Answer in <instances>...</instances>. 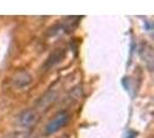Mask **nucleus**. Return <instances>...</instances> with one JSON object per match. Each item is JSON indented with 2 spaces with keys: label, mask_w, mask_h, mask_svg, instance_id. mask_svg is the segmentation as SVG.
Listing matches in <instances>:
<instances>
[{
  "label": "nucleus",
  "mask_w": 154,
  "mask_h": 138,
  "mask_svg": "<svg viewBox=\"0 0 154 138\" xmlns=\"http://www.w3.org/2000/svg\"><path fill=\"white\" fill-rule=\"evenodd\" d=\"M69 113L67 111H60L54 116V119H51L45 127V135H52L54 132L59 131L64 127L67 125L69 122Z\"/></svg>",
  "instance_id": "obj_1"
},
{
  "label": "nucleus",
  "mask_w": 154,
  "mask_h": 138,
  "mask_svg": "<svg viewBox=\"0 0 154 138\" xmlns=\"http://www.w3.org/2000/svg\"><path fill=\"white\" fill-rule=\"evenodd\" d=\"M2 138H16L15 134H8V135H5Z\"/></svg>",
  "instance_id": "obj_5"
},
{
  "label": "nucleus",
  "mask_w": 154,
  "mask_h": 138,
  "mask_svg": "<svg viewBox=\"0 0 154 138\" xmlns=\"http://www.w3.org/2000/svg\"><path fill=\"white\" fill-rule=\"evenodd\" d=\"M39 116L34 109H26L19 116V125L23 129H31L36 123L38 122Z\"/></svg>",
  "instance_id": "obj_2"
},
{
  "label": "nucleus",
  "mask_w": 154,
  "mask_h": 138,
  "mask_svg": "<svg viewBox=\"0 0 154 138\" xmlns=\"http://www.w3.org/2000/svg\"><path fill=\"white\" fill-rule=\"evenodd\" d=\"M58 138H69L66 135H63V136H60V137H58Z\"/></svg>",
  "instance_id": "obj_6"
},
{
  "label": "nucleus",
  "mask_w": 154,
  "mask_h": 138,
  "mask_svg": "<svg viewBox=\"0 0 154 138\" xmlns=\"http://www.w3.org/2000/svg\"><path fill=\"white\" fill-rule=\"evenodd\" d=\"M64 54H65V50H64V48L54 50V52L48 58L46 62L44 63V68H45V70H48V69L51 68V67H54V65H57V63L64 58Z\"/></svg>",
  "instance_id": "obj_4"
},
{
  "label": "nucleus",
  "mask_w": 154,
  "mask_h": 138,
  "mask_svg": "<svg viewBox=\"0 0 154 138\" xmlns=\"http://www.w3.org/2000/svg\"><path fill=\"white\" fill-rule=\"evenodd\" d=\"M13 82L17 89H23L31 83V76L27 71H19L13 78Z\"/></svg>",
  "instance_id": "obj_3"
}]
</instances>
